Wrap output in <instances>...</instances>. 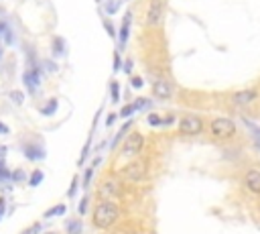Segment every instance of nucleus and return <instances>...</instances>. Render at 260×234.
I'll list each match as a JSON object with an SVG mask.
<instances>
[{
  "mask_svg": "<svg viewBox=\"0 0 260 234\" xmlns=\"http://www.w3.org/2000/svg\"><path fill=\"white\" fill-rule=\"evenodd\" d=\"M118 216H120V208L116 201H100L95 208H93V216H91V222L95 228L100 230H108L112 228L116 222H118Z\"/></svg>",
  "mask_w": 260,
  "mask_h": 234,
  "instance_id": "nucleus-1",
  "label": "nucleus"
},
{
  "mask_svg": "<svg viewBox=\"0 0 260 234\" xmlns=\"http://www.w3.org/2000/svg\"><path fill=\"white\" fill-rule=\"evenodd\" d=\"M209 134L215 140H228L232 136H236V122L232 118L225 116H217L209 122Z\"/></svg>",
  "mask_w": 260,
  "mask_h": 234,
  "instance_id": "nucleus-2",
  "label": "nucleus"
},
{
  "mask_svg": "<svg viewBox=\"0 0 260 234\" xmlns=\"http://www.w3.org/2000/svg\"><path fill=\"white\" fill-rule=\"evenodd\" d=\"M203 126L205 124L197 114H185V116L179 118V124H177L179 132L183 136H195V134H199L203 130Z\"/></svg>",
  "mask_w": 260,
  "mask_h": 234,
  "instance_id": "nucleus-3",
  "label": "nucleus"
},
{
  "mask_svg": "<svg viewBox=\"0 0 260 234\" xmlns=\"http://www.w3.org/2000/svg\"><path fill=\"white\" fill-rule=\"evenodd\" d=\"M144 147V136L140 132H130L122 142V155L124 157H136Z\"/></svg>",
  "mask_w": 260,
  "mask_h": 234,
  "instance_id": "nucleus-4",
  "label": "nucleus"
},
{
  "mask_svg": "<svg viewBox=\"0 0 260 234\" xmlns=\"http://www.w3.org/2000/svg\"><path fill=\"white\" fill-rule=\"evenodd\" d=\"M122 175L128 181H142L146 177V163L142 159H134L122 169Z\"/></svg>",
  "mask_w": 260,
  "mask_h": 234,
  "instance_id": "nucleus-5",
  "label": "nucleus"
},
{
  "mask_svg": "<svg viewBox=\"0 0 260 234\" xmlns=\"http://www.w3.org/2000/svg\"><path fill=\"white\" fill-rule=\"evenodd\" d=\"M162 14H165V4H162V0H150L144 20H146L148 26H158V24L162 22Z\"/></svg>",
  "mask_w": 260,
  "mask_h": 234,
  "instance_id": "nucleus-6",
  "label": "nucleus"
},
{
  "mask_svg": "<svg viewBox=\"0 0 260 234\" xmlns=\"http://www.w3.org/2000/svg\"><path fill=\"white\" fill-rule=\"evenodd\" d=\"M120 191H122V185H120V181L114 179V177H108V179L100 185V197H102L104 201H114V199L120 195Z\"/></svg>",
  "mask_w": 260,
  "mask_h": 234,
  "instance_id": "nucleus-7",
  "label": "nucleus"
},
{
  "mask_svg": "<svg viewBox=\"0 0 260 234\" xmlns=\"http://www.w3.org/2000/svg\"><path fill=\"white\" fill-rule=\"evenodd\" d=\"M244 187L252 195H260V169H250L244 175Z\"/></svg>",
  "mask_w": 260,
  "mask_h": 234,
  "instance_id": "nucleus-8",
  "label": "nucleus"
},
{
  "mask_svg": "<svg viewBox=\"0 0 260 234\" xmlns=\"http://www.w3.org/2000/svg\"><path fill=\"white\" fill-rule=\"evenodd\" d=\"M256 98H258V92L256 90H242V92H236L232 96V104L238 106V108H244V106L252 104Z\"/></svg>",
  "mask_w": 260,
  "mask_h": 234,
  "instance_id": "nucleus-9",
  "label": "nucleus"
},
{
  "mask_svg": "<svg viewBox=\"0 0 260 234\" xmlns=\"http://www.w3.org/2000/svg\"><path fill=\"white\" fill-rule=\"evenodd\" d=\"M22 81L26 83L28 92H30V94H35V90H37V85H39V81H41V69H39L37 65H30V67L24 71Z\"/></svg>",
  "mask_w": 260,
  "mask_h": 234,
  "instance_id": "nucleus-10",
  "label": "nucleus"
},
{
  "mask_svg": "<svg viewBox=\"0 0 260 234\" xmlns=\"http://www.w3.org/2000/svg\"><path fill=\"white\" fill-rule=\"evenodd\" d=\"M22 151H24V157H26L28 161H39V159H45V149H43L41 144L28 142V144H24V147H22Z\"/></svg>",
  "mask_w": 260,
  "mask_h": 234,
  "instance_id": "nucleus-11",
  "label": "nucleus"
},
{
  "mask_svg": "<svg viewBox=\"0 0 260 234\" xmlns=\"http://www.w3.org/2000/svg\"><path fill=\"white\" fill-rule=\"evenodd\" d=\"M152 92H154V96H156V98L169 100V98L173 96V85H171L167 79H160V81H156V83L152 85Z\"/></svg>",
  "mask_w": 260,
  "mask_h": 234,
  "instance_id": "nucleus-12",
  "label": "nucleus"
},
{
  "mask_svg": "<svg viewBox=\"0 0 260 234\" xmlns=\"http://www.w3.org/2000/svg\"><path fill=\"white\" fill-rule=\"evenodd\" d=\"M130 22H132V14L126 12L124 14V20L120 24V47H124L128 43V31H130Z\"/></svg>",
  "mask_w": 260,
  "mask_h": 234,
  "instance_id": "nucleus-13",
  "label": "nucleus"
},
{
  "mask_svg": "<svg viewBox=\"0 0 260 234\" xmlns=\"http://www.w3.org/2000/svg\"><path fill=\"white\" fill-rule=\"evenodd\" d=\"M130 124H132V120H126V122H124V126H122V128L118 130V134L114 136V140H112V144H110L112 149H116V147L120 144V140H122V138L126 136V132H128V128H130Z\"/></svg>",
  "mask_w": 260,
  "mask_h": 234,
  "instance_id": "nucleus-14",
  "label": "nucleus"
},
{
  "mask_svg": "<svg viewBox=\"0 0 260 234\" xmlns=\"http://www.w3.org/2000/svg\"><path fill=\"white\" fill-rule=\"evenodd\" d=\"M65 230H67V234H81L83 232V224L79 220H69L65 224Z\"/></svg>",
  "mask_w": 260,
  "mask_h": 234,
  "instance_id": "nucleus-15",
  "label": "nucleus"
},
{
  "mask_svg": "<svg viewBox=\"0 0 260 234\" xmlns=\"http://www.w3.org/2000/svg\"><path fill=\"white\" fill-rule=\"evenodd\" d=\"M57 106H59L57 98H51V100H49V102L45 104V108H41V114H45V116H51V114H55Z\"/></svg>",
  "mask_w": 260,
  "mask_h": 234,
  "instance_id": "nucleus-16",
  "label": "nucleus"
},
{
  "mask_svg": "<svg viewBox=\"0 0 260 234\" xmlns=\"http://www.w3.org/2000/svg\"><path fill=\"white\" fill-rule=\"evenodd\" d=\"M67 212V206H63V203H57L55 208H51V210H47L45 212V218H53V216H63Z\"/></svg>",
  "mask_w": 260,
  "mask_h": 234,
  "instance_id": "nucleus-17",
  "label": "nucleus"
},
{
  "mask_svg": "<svg viewBox=\"0 0 260 234\" xmlns=\"http://www.w3.org/2000/svg\"><path fill=\"white\" fill-rule=\"evenodd\" d=\"M110 98H112L114 104L120 102V83H118V81H112V83H110Z\"/></svg>",
  "mask_w": 260,
  "mask_h": 234,
  "instance_id": "nucleus-18",
  "label": "nucleus"
},
{
  "mask_svg": "<svg viewBox=\"0 0 260 234\" xmlns=\"http://www.w3.org/2000/svg\"><path fill=\"white\" fill-rule=\"evenodd\" d=\"M43 177H45V175H43V171H39V169H37V171H32V175H30V179H28V185H30V187H37V185L43 181Z\"/></svg>",
  "mask_w": 260,
  "mask_h": 234,
  "instance_id": "nucleus-19",
  "label": "nucleus"
},
{
  "mask_svg": "<svg viewBox=\"0 0 260 234\" xmlns=\"http://www.w3.org/2000/svg\"><path fill=\"white\" fill-rule=\"evenodd\" d=\"M63 51H65L63 39H61V37H55V39H53V53H55V55H61Z\"/></svg>",
  "mask_w": 260,
  "mask_h": 234,
  "instance_id": "nucleus-20",
  "label": "nucleus"
},
{
  "mask_svg": "<svg viewBox=\"0 0 260 234\" xmlns=\"http://www.w3.org/2000/svg\"><path fill=\"white\" fill-rule=\"evenodd\" d=\"M134 112H136L134 104H128V106H124V108L120 110V116H122V118H128V116H132Z\"/></svg>",
  "mask_w": 260,
  "mask_h": 234,
  "instance_id": "nucleus-21",
  "label": "nucleus"
},
{
  "mask_svg": "<svg viewBox=\"0 0 260 234\" xmlns=\"http://www.w3.org/2000/svg\"><path fill=\"white\" fill-rule=\"evenodd\" d=\"M148 124L150 126H162V118L158 114H148Z\"/></svg>",
  "mask_w": 260,
  "mask_h": 234,
  "instance_id": "nucleus-22",
  "label": "nucleus"
},
{
  "mask_svg": "<svg viewBox=\"0 0 260 234\" xmlns=\"http://www.w3.org/2000/svg\"><path fill=\"white\" fill-rule=\"evenodd\" d=\"M118 6H120V2H118V0H110V2L106 4V12H110V14H114V12L118 10Z\"/></svg>",
  "mask_w": 260,
  "mask_h": 234,
  "instance_id": "nucleus-23",
  "label": "nucleus"
},
{
  "mask_svg": "<svg viewBox=\"0 0 260 234\" xmlns=\"http://www.w3.org/2000/svg\"><path fill=\"white\" fill-rule=\"evenodd\" d=\"M132 104H134L136 110H142V106H150V100H146V98H138V100H134Z\"/></svg>",
  "mask_w": 260,
  "mask_h": 234,
  "instance_id": "nucleus-24",
  "label": "nucleus"
},
{
  "mask_svg": "<svg viewBox=\"0 0 260 234\" xmlns=\"http://www.w3.org/2000/svg\"><path fill=\"white\" fill-rule=\"evenodd\" d=\"M91 177H93V167H87V169H85V175H83V187H87V185H89Z\"/></svg>",
  "mask_w": 260,
  "mask_h": 234,
  "instance_id": "nucleus-25",
  "label": "nucleus"
},
{
  "mask_svg": "<svg viewBox=\"0 0 260 234\" xmlns=\"http://www.w3.org/2000/svg\"><path fill=\"white\" fill-rule=\"evenodd\" d=\"M87 201H89V197H87V195H83V199H81V201H79V206H77V212H79L81 216L87 212Z\"/></svg>",
  "mask_w": 260,
  "mask_h": 234,
  "instance_id": "nucleus-26",
  "label": "nucleus"
},
{
  "mask_svg": "<svg viewBox=\"0 0 260 234\" xmlns=\"http://www.w3.org/2000/svg\"><path fill=\"white\" fill-rule=\"evenodd\" d=\"M10 177H12V173H10V171L4 167V163L0 161V181H4V179H10Z\"/></svg>",
  "mask_w": 260,
  "mask_h": 234,
  "instance_id": "nucleus-27",
  "label": "nucleus"
},
{
  "mask_svg": "<svg viewBox=\"0 0 260 234\" xmlns=\"http://www.w3.org/2000/svg\"><path fill=\"white\" fill-rule=\"evenodd\" d=\"M41 232V222H37V224H32L30 228H26L22 234H39Z\"/></svg>",
  "mask_w": 260,
  "mask_h": 234,
  "instance_id": "nucleus-28",
  "label": "nucleus"
},
{
  "mask_svg": "<svg viewBox=\"0 0 260 234\" xmlns=\"http://www.w3.org/2000/svg\"><path fill=\"white\" fill-rule=\"evenodd\" d=\"M75 191H77V177H73V181H71V185H69L67 195H69V197H73V195H75Z\"/></svg>",
  "mask_w": 260,
  "mask_h": 234,
  "instance_id": "nucleus-29",
  "label": "nucleus"
},
{
  "mask_svg": "<svg viewBox=\"0 0 260 234\" xmlns=\"http://www.w3.org/2000/svg\"><path fill=\"white\" fill-rule=\"evenodd\" d=\"M10 179H14V181H22V179H24V171H20V169H18V171H14Z\"/></svg>",
  "mask_w": 260,
  "mask_h": 234,
  "instance_id": "nucleus-30",
  "label": "nucleus"
},
{
  "mask_svg": "<svg viewBox=\"0 0 260 234\" xmlns=\"http://www.w3.org/2000/svg\"><path fill=\"white\" fill-rule=\"evenodd\" d=\"M132 67H134V63H132V59H126L124 61V71L130 75V71H132Z\"/></svg>",
  "mask_w": 260,
  "mask_h": 234,
  "instance_id": "nucleus-31",
  "label": "nucleus"
},
{
  "mask_svg": "<svg viewBox=\"0 0 260 234\" xmlns=\"http://www.w3.org/2000/svg\"><path fill=\"white\" fill-rule=\"evenodd\" d=\"M142 83H144V81H142L140 77H132V87H136V90H140V87H142Z\"/></svg>",
  "mask_w": 260,
  "mask_h": 234,
  "instance_id": "nucleus-32",
  "label": "nucleus"
},
{
  "mask_svg": "<svg viewBox=\"0 0 260 234\" xmlns=\"http://www.w3.org/2000/svg\"><path fill=\"white\" fill-rule=\"evenodd\" d=\"M116 122V114L112 112V114H108V118H106V126H112Z\"/></svg>",
  "mask_w": 260,
  "mask_h": 234,
  "instance_id": "nucleus-33",
  "label": "nucleus"
},
{
  "mask_svg": "<svg viewBox=\"0 0 260 234\" xmlns=\"http://www.w3.org/2000/svg\"><path fill=\"white\" fill-rule=\"evenodd\" d=\"M8 31H10V28H8V24H6L4 20H0V35H4V37H6V33H8Z\"/></svg>",
  "mask_w": 260,
  "mask_h": 234,
  "instance_id": "nucleus-34",
  "label": "nucleus"
},
{
  "mask_svg": "<svg viewBox=\"0 0 260 234\" xmlns=\"http://www.w3.org/2000/svg\"><path fill=\"white\" fill-rule=\"evenodd\" d=\"M120 63H122L120 55H118V53H114V69H120Z\"/></svg>",
  "mask_w": 260,
  "mask_h": 234,
  "instance_id": "nucleus-35",
  "label": "nucleus"
},
{
  "mask_svg": "<svg viewBox=\"0 0 260 234\" xmlns=\"http://www.w3.org/2000/svg\"><path fill=\"white\" fill-rule=\"evenodd\" d=\"M12 100H14L16 104H20V102H22V96H20L18 92H12Z\"/></svg>",
  "mask_w": 260,
  "mask_h": 234,
  "instance_id": "nucleus-36",
  "label": "nucleus"
},
{
  "mask_svg": "<svg viewBox=\"0 0 260 234\" xmlns=\"http://www.w3.org/2000/svg\"><path fill=\"white\" fill-rule=\"evenodd\" d=\"M8 132H10V128L4 122H0V134H8Z\"/></svg>",
  "mask_w": 260,
  "mask_h": 234,
  "instance_id": "nucleus-37",
  "label": "nucleus"
},
{
  "mask_svg": "<svg viewBox=\"0 0 260 234\" xmlns=\"http://www.w3.org/2000/svg\"><path fill=\"white\" fill-rule=\"evenodd\" d=\"M6 201H4V197H0V220H2V216H4V210H6V206H4Z\"/></svg>",
  "mask_w": 260,
  "mask_h": 234,
  "instance_id": "nucleus-38",
  "label": "nucleus"
},
{
  "mask_svg": "<svg viewBox=\"0 0 260 234\" xmlns=\"http://www.w3.org/2000/svg\"><path fill=\"white\" fill-rule=\"evenodd\" d=\"M104 26H106V31H108V35H110V37H114V28H112V24H110V22H106Z\"/></svg>",
  "mask_w": 260,
  "mask_h": 234,
  "instance_id": "nucleus-39",
  "label": "nucleus"
},
{
  "mask_svg": "<svg viewBox=\"0 0 260 234\" xmlns=\"http://www.w3.org/2000/svg\"><path fill=\"white\" fill-rule=\"evenodd\" d=\"M4 157H6V147L0 144V161H2V163H4Z\"/></svg>",
  "mask_w": 260,
  "mask_h": 234,
  "instance_id": "nucleus-40",
  "label": "nucleus"
},
{
  "mask_svg": "<svg viewBox=\"0 0 260 234\" xmlns=\"http://www.w3.org/2000/svg\"><path fill=\"white\" fill-rule=\"evenodd\" d=\"M0 59H2V51H0Z\"/></svg>",
  "mask_w": 260,
  "mask_h": 234,
  "instance_id": "nucleus-41",
  "label": "nucleus"
},
{
  "mask_svg": "<svg viewBox=\"0 0 260 234\" xmlns=\"http://www.w3.org/2000/svg\"><path fill=\"white\" fill-rule=\"evenodd\" d=\"M47 234H55V232H47Z\"/></svg>",
  "mask_w": 260,
  "mask_h": 234,
  "instance_id": "nucleus-42",
  "label": "nucleus"
}]
</instances>
